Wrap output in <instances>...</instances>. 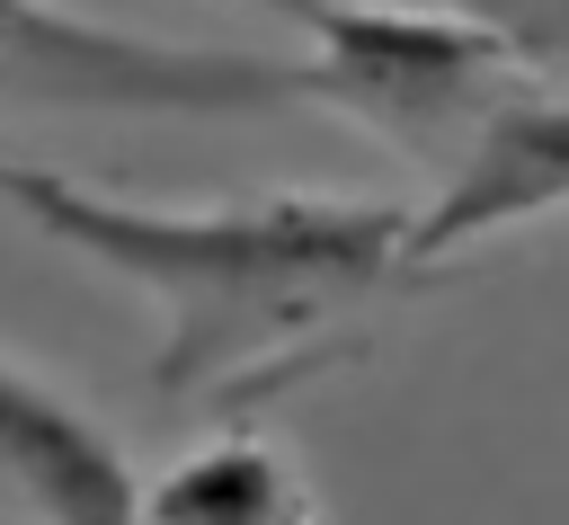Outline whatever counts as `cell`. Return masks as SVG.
Returning a JSON list of instances; mask_svg holds the SVG:
<instances>
[{
    "label": "cell",
    "mask_w": 569,
    "mask_h": 525,
    "mask_svg": "<svg viewBox=\"0 0 569 525\" xmlns=\"http://www.w3.org/2000/svg\"><path fill=\"white\" fill-rule=\"evenodd\" d=\"M0 205L80 267L133 285L160 311L151 383L222 409L320 365L347 320L409 285V205L391 196L284 187L240 205H142L0 151Z\"/></svg>",
    "instance_id": "1"
},
{
    "label": "cell",
    "mask_w": 569,
    "mask_h": 525,
    "mask_svg": "<svg viewBox=\"0 0 569 525\" xmlns=\"http://www.w3.org/2000/svg\"><path fill=\"white\" fill-rule=\"evenodd\" d=\"M302 44H311L302 53L311 107L373 125L427 178L462 151L489 98L533 71V53L507 27L471 9H409V0H320L302 18Z\"/></svg>",
    "instance_id": "2"
},
{
    "label": "cell",
    "mask_w": 569,
    "mask_h": 525,
    "mask_svg": "<svg viewBox=\"0 0 569 525\" xmlns=\"http://www.w3.org/2000/svg\"><path fill=\"white\" fill-rule=\"evenodd\" d=\"M542 214H569V89L525 71L436 169V196L409 205V276H436L445 258Z\"/></svg>",
    "instance_id": "3"
},
{
    "label": "cell",
    "mask_w": 569,
    "mask_h": 525,
    "mask_svg": "<svg viewBox=\"0 0 569 525\" xmlns=\"http://www.w3.org/2000/svg\"><path fill=\"white\" fill-rule=\"evenodd\" d=\"M142 472L44 374L0 356V516L18 525H133Z\"/></svg>",
    "instance_id": "4"
},
{
    "label": "cell",
    "mask_w": 569,
    "mask_h": 525,
    "mask_svg": "<svg viewBox=\"0 0 569 525\" xmlns=\"http://www.w3.org/2000/svg\"><path fill=\"white\" fill-rule=\"evenodd\" d=\"M133 525H320V498L284 445L231 427V436L196 445L178 472L142 481Z\"/></svg>",
    "instance_id": "5"
}]
</instances>
